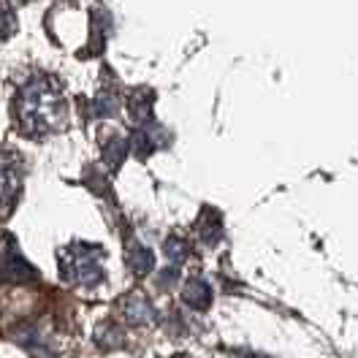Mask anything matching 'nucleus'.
<instances>
[{
	"instance_id": "f257e3e1",
	"label": "nucleus",
	"mask_w": 358,
	"mask_h": 358,
	"mask_svg": "<svg viewBox=\"0 0 358 358\" xmlns=\"http://www.w3.org/2000/svg\"><path fill=\"white\" fill-rule=\"evenodd\" d=\"M14 120L20 131L33 138L63 131L68 120V106L60 82L52 76H36L24 82L14 101Z\"/></svg>"
},
{
	"instance_id": "f03ea898",
	"label": "nucleus",
	"mask_w": 358,
	"mask_h": 358,
	"mask_svg": "<svg viewBox=\"0 0 358 358\" xmlns=\"http://www.w3.org/2000/svg\"><path fill=\"white\" fill-rule=\"evenodd\" d=\"M60 277L73 288H95L106 280L103 250L87 242H73L60 250Z\"/></svg>"
},
{
	"instance_id": "7ed1b4c3",
	"label": "nucleus",
	"mask_w": 358,
	"mask_h": 358,
	"mask_svg": "<svg viewBox=\"0 0 358 358\" xmlns=\"http://www.w3.org/2000/svg\"><path fill=\"white\" fill-rule=\"evenodd\" d=\"M0 277L8 282H33L38 277L36 268L24 261V255L20 252V247L11 236L0 247Z\"/></svg>"
},
{
	"instance_id": "20e7f679",
	"label": "nucleus",
	"mask_w": 358,
	"mask_h": 358,
	"mask_svg": "<svg viewBox=\"0 0 358 358\" xmlns=\"http://www.w3.org/2000/svg\"><path fill=\"white\" fill-rule=\"evenodd\" d=\"M22 196V169L14 160H0V217H8Z\"/></svg>"
},
{
	"instance_id": "39448f33",
	"label": "nucleus",
	"mask_w": 358,
	"mask_h": 358,
	"mask_svg": "<svg viewBox=\"0 0 358 358\" xmlns=\"http://www.w3.org/2000/svg\"><path fill=\"white\" fill-rule=\"evenodd\" d=\"M169 141H171L169 134L150 120V122L136 125L134 136H131V150H136V155L138 157H147V155H152L155 150H160V147H166Z\"/></svg>"
},
{
	"instance_id": "423d86ee",
	"label": "nucleus",
	"mask_w": 358,
	"mask_h": 358,
	"mask_svg": "<svg viewBox=\"0 0 358 358\" xmlns=\"http://www.w3.org/2000/svg\"><path fill=\"white\" fill-rule=\"evenodd\" d=\"M122 315H125V320L134 323V326H152L157 320V313H155V307L150 304V299H144V296H138V293L122 299Z\"/></svg>"
},
{
	"instance_id": "0eeeda50",
	"label": "nucleus",
	"mask_w": 358,
	"mask_h": 358,
	"mask_svg": "<svg viewBox=\"0 0 358 358\" xmlns=\"http://www.w3.org/2000/svg\"><path fill=\"white\" fill-rule=\"evenodd\" d=\"M196 239L203 242L206 247H215L223 239V217H220V212H215L209 206L203 209L199 223H196Z\"/></svg>"
},
{
	"instance_id": "6e6552de",
	"label": "nucleus",
	"mask_w": 358,
	"mask_h": 358,
	"mask_svg": "<svg viewBox=\"0 0 358 358\" xmlns=\"http://www.w3.org/2000/svg\"><path fill=\"white\" fill-rule=\"evenodd\" d=\"M182 301L190 310H196V313L209 310V304H212V285L206 280H201V277H190L185 291H182Z\"/></svg>"
},
{
	"instance_id": "1a4fd4ad",
	"label": "nucleus",
	"mask_w": 358,
	"mask_h": 358,
	"mask_svg": "<svg viewBox=\"0 0 358 358\" xmlns=\"http://www.w3.org/2000/svg\"><path fill=\"white\" fill-rule=\"evenodd\" d=\"M125 266L131 268L136 277H144V274H150L155 268V255H152L150 247L131 242V245L125 247Z\"/></svg>"
},
{
	"instance_id": "9d476101",
	"label": "nucleus",
	"mask_w": 358,
	"mask_h": 358,
	"mask_svg": "<svg viewBox=\"0 0 358 358\" xmlns=\"http://www.w3.org/2000/svg\"><path fill=\"white\" fill-rule=\"evenodd\" d=\"M152 101H155V92L150 87H138L128 95V114L134 117L136 125L152 120Z\"/></svg>"
},
{
	"instance_id": "9b49d317",
	"label": "nucleus",
	"mask_w": 358,
	"mask_h": 358,
	"mask_svg": "<svg viewBox=\"0 0 358 358\" xmlns=\"http://www.w3.org/2000/svg\"><path fill=\"white\" fill-rule=\"evenodd\" d=\"M11 336H14V342H17V345H22L24 350H30L36 358H52V350L46 348L44 336H41V331H38L36 326L24 323V326H20Z\"/></svg>"
},
{
	"instance_id": "f8f14e48",
	"label": "nucleus",
	"mask_w": 358,
	"mask_h": 358,
	"mask_svg": "<svg viewBox=\"0 0 358 358\" xmlns=\"http://www.w3.org/2000/svg\"><path fill=\"white\" fill-rule=\"evenodd\" d=\"M131 152V141L122 138V136H112L106 144H103V163L109 171H117L122 166V160Z\"/></svg>"
},
{
	"instance_id": "ddd939ff",
	"label": "nucleus",
	"mask_w": 358,
	"mask_h": 358,
	"mask_svg": "<svg viewBox=\"0 0 358 358\" xmlns=\"http://www.w3.org/2000/svg\"><path fill=\"white\" fill-rule=\"evenodd\" d=\"M166 255H169V264L179 268L187 261V255H190V242L182 239V236H171V239L166 242Z\"/></svg>"
},
{
	"instance_id": "4468645a",
	"label": "nucleus",
	"mask_w": 358,
	"mask_h": 358,
	"mask_svg": "<svg viewBox=\"0 0 358 358\" xmlns=\"http://www.w3.org/2000/svg\"><path fill=\"white\" fill-rule=\"evenodd\" d=\"M17 33V14L11 6L0 0V38H11Z\"/></svg>"
},
{
	"instance_id": "2eb2a0df",
	"label": "nucleus",
	"mask_w": 358,
	"mask_h": 358,
	"mask_svg": "<svg viewBox=\"0 0 358 358\" xmlns=\"http://www.w3.org/2000/svg\"><path fill=\"white\" fill-rule=\"evenodd\" d=\"M114 112H117V103L112 95H98L87 109L90 117H114Z\"/></svg>"
},
{
	"instance_id": "dca6fc26",
	"label": "nucleus",
	"mask_w": 358,
	"mask_h": 358,
	"mask_svg": "<svg viewBox=\"0 0 358 358\" xmlns=\"http://www.w3.org/2000/svg\"><path fill=\"white\" fill-rule=\"evenodd\" d=\"M95 339H98V345H103V348H117V345H122V331H120L117 326H112V323H106V326L98 329Z\"/></svg>"
},
{
	"instance_id": "f3484780",
	"label": "nucleus",
	"mask_w": 358,
	"mask_h": 358,
	"mask_svg": "<svg viewBox=\"0 0 358 358\" xmlns=\"http://www.w3.org/2000/svg\"><path fill=\"white\" fill-rule=\"evenodd\" d=\"M174 358H193V356H185V353H179V356H174Z\"/></svg>"
}]
</instances>
